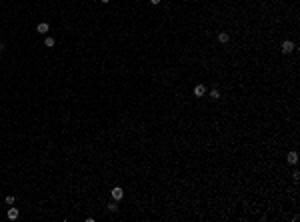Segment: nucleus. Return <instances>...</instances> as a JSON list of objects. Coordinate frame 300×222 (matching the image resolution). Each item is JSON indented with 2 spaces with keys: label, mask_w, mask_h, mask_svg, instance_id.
Returning <instances> with one entry per match:
<instances>
[{
  "label": "nucleus",
  "mask_w": 300,
  "mask_h": 222,
  "mask_svg": "<svg viewBox=\"0 0 300 222\" xmlns=\"http://www.w3.org/2000/svg\"><path fill=\"white\" fill-rule=\"evenodd\" d=\"M280 50H282L284 54H290V52L294 50V42H292V40H284L282 46H280Z\"/></svg>",
  "instance_id": "obj_1"
},
{
  "label": "nucleus",
  "mask_w": 300,
  "mask_h": 222,
  "mask_svg": "<svg viewBox=\"0 0 300 222\" xmlns=\"http://www.w3.org/2000/svg\"><path fill=\"white\" fill-rule=\"evenodd\" d=\"M122 196H124V190L120 188V186H114V188H112V200H122Z\"/></svg>",
  "instance_id": "obj_2"
},
{
  "label": "nucleus",
  "mask_w": 300,
  "mask_h": 222,
  "mask_svg": "<svg viewBox=\"0 0 300 222\" xmlns=\"http://www.w3.org/2000/svg\"><path fill=\"white\" fill-rule=\"evenodd\" d=\"M204 94H206V86H204V84H196V86H194V96H196V98H202Z\"/></svg>",
  "instance_id": "obj_3"
},
{
  "label": "nucleus",
  "mask_w": 300,
  "mask_h": 222,
  "mask_svg": "<svg viewBox=\"0 0 300 222\" xmlns=\"http://www.w3.org/2000/svg\"><path fill=\"white\" fill-rule=\"evenodd\" d=\"M286 160H288V164H296V162H298V154H296V152H288Z\"/></svg>",
  "instance_id": "obj_4"
},
{
  "label": "nucleus",
  "mask_w": 300,
  "mask_h": 222,
  "mask_svg": "<svg viewBox=\"0 0 300 222\" xmlns=\"http://www.w3.org/2000/svg\"><path fill=\"white\" fill-rule=\"evenodd\" d=\"M228 40H230L228 32H218V42H222V44H226Z\"/></svg>",
  "instance_id": "obj_5"
},
{
  "label": "nucleus",
  "mask_w": 300,
  "mask_h": 222,
  "mask_svg": "<svg viewBox=\"0 0 300 222\" xmlns=\"http://www.w3.org/2000/svg\"><path fill=\"white\" fill-rule=\"evenodd\" d=\"M8 218H10V220H16L18 218V208H8Z\"/></svg>",
  "instance_id": "obj_6"
},
{
  "label": "nucleus",
  "mask_w": 300,
  "mask_h": 222,
  "mask_svg": "<svg viewBox=\"0 0 300 222\" xmlns=\"http://www.w3.org/2000/svg\"><path fill=\"white\" fill-rule=\"evenodd\" d=\"M36 30H38L40 34H46L48 32V22H40L38 24V28H36Z\"/></svg>",
  "instance_id": "obj_7"
},
{
  "label": "nucleus",
  "mask_w": 300,
  "mask_h": 222,
  "mask_svg": "<svg viewBox=\"0 0 300 222\" xmlns=\"http://www.w3.org/2000/svg\"><path fill=\"white\" fill-rule=\"evenodd\" d=\"M208 96H210V100H220V92H218L216 88L210 90V94H208Z\"/></svg>",
  "instance_id": "obj_8"
},
{
  "label": "nucleus",
  "mask_w": 300,
  "mask_h": 222,
  "mask_svg": "<svg viewBox=\"0 0 300 222\" xmlns=\"http://www.w3.org/2000/svg\"><path fill=\"white\" fill-rule=\"evenodd\" d=\"M44 44L48 46V48H52V46H54L56 42H54V38H50V36H46V38H44Z\"/></svg>",
  "instance_id": "obj_9"
},
{
  "label": "nucleus",
  "mask_w": 300,
  "mask_h": 222,
  "mask_svg": "<svg viewBox=\"0 0 300 222\" xmlns=\"http://www.w3.org/2000/svg\"><path fill=\"white\" fill-rule=\"evenodd\" d=\"M108 210H110V212H116V210H118V206H116V200H114V202H110V204H108Z\"/></svg>",
  "instance_id": "obj_10"
},
{
  "label": "nucleus",
  "mask_w": 300,
  "mask_h": 222,
  "mask_svg": "<svg viewBox=\"0 0 300 222\" xmlns=\"http://www.w3.org/2000/svg\"><path fill=\"white\" fill-rule=\"evenodd\" d=\"M14 200H16V198H14V196H12V194H8V196H6V204H14Z\"/></svg>",
  "instance_id": "obj_11"
},
{
  "label": "nucleus",
  "mask_w": 300,
  "mask_h": 222,
  "mask_svg": "<svg viewBox=\"0 0 300 222\" xmlns=\"http://www.w3.org/2000/svg\"><path fill=\"white\" fill-rule=\"evenodd\" d=\"M292 178H294V182H298V180H300V172H298V170L292 172Z\"/></svg>",
  "instance_id": "obj_12"
},
{
  "label": "nucleus",
  "mask_w": 300,
  "mask_h": 222,
  "mask_svg": "<svg viewBox=\"0 0 300 222\" xmlns=\"http://www.w3.org/2000/svg\"><path fill=\"white\" fill-rule=\"evenodd\" d=\"M150 2H152V4H160L162 0H150Z\"/></svg>",
  "instance_id": "obj_13"
},
{
  "label": "nucleus",
  "mask_w": 300,
  "mask_h": 222,
  "mask_svg": "<svg viewBox=\"0 0 300 222\" xmlns=\"http://www.w3.org/2000/svg\"><path fill=\"white\" fill-rule=\"evenodd\" d=\"M100 2H102V4H108V2H110V0H100Z\"/></svg>",
  "instance_id": "obj_14"
}]
</instances>
